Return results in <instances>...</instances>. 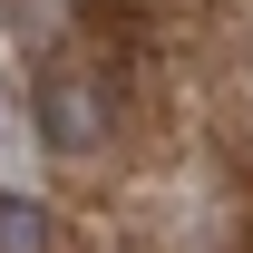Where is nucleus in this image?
<instances>
[{
  "label": "nucleus",
  "mask_w": 253,
  "mask_h": 253,
  "mask_svg": "<svg viewBox=\"0 0 253 253\" xmlns=\"http://www.w3.org/2000/svg\"><path fill=\"white\" fill-rule=\"evenodd\" d=\"M30 117H39V136H49L59 156L107 146V88H97L88 68H49V78L30 88Z\"/></svg>",
  "instance_id": "1"
},
{
  "label": "nucleus",
  "mask_w": 253,
  "mask_h": 253,
  "mask_svg": "<svg viewBox=\"0 0 253 253\" xmlns=\"http://www.w3.org/2000/svg\"><path fill=\"white\" fill-rule=\"evenodd\" d=\"M0 253H59V224L39 195H0Z\"/></svg>",
  "instance_id": "2"
},
{
  "label": "nucleus",
  "mask_w": 253,
  "mask_h": 253,
  "mask_svg": "<svg viewBox=\"0 0 253 253\" xmlns=\"http://www.w3.org/2000/svg\"><path fill=\"white\" fill-rule=\"evenodd\" d=\"M68 20H78V0H0V30L20 39V49H49Z\"/></svg>",
  "instance_id": "3"
}]
</instances>
